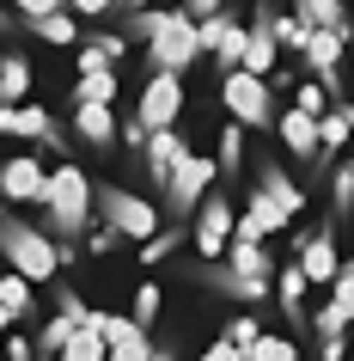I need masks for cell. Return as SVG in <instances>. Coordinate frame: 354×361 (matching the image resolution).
<instances>
[{
	"instance_id": "cell-5",
	"label": "cell",
	"mask_w": 354,
	"mask_h": 361,
	"mask_svg": "<svg viewBox=\"0 0 354 361\" xmlns=\"http://www.w3.org/2000/svg\"><path fill=\"white\" fill-rule=\"evenodd\" d=\"M220 104L232 123H244V129H275V86L257 74H244V68H232V74H220Z\"/></svg>"
},
{
	"instance_id": "cell-48",
	"label": "cell",
	"mask_w": 354,
	"mask_h": 361,
	"mask_svg": "<svg viewBox=\"0 0 354 361\" xmlns=\"http://www.w3.org/2000/svg\"><path fill=\"white\" fill-rule=\"evenodd\" d=\"M202 361H244V355H239V349H232V343L220 337V343H208V349H202Z\"/></svg>"
},
{
	"instance_id": "cell-16",
	"label": "cell",
	"mask_w": 354,
	"mask_h": 361,
	"mask_svg": "<svg viewBox=\"0 0 354 361\" xmlns=\"http://www.w3.org/2000/svg\"><path fill=\"white\" fill-rule=\"evenodd\" d=\"M196 31H202L208 56H220V74H232V68L244 61V37H251V31H244L226 6H220V13H208V19H196Z\"/></svg>"
},
{
	"instance_id": "cell-21",
	"label": "cell",
	"mask_w": 354,
	"mask_h": 361,
	"mask_svg": "<svg viewBox=\"0 0 354 361\" xmlns=\"http://www.w3.org/2000/svg\"><path fill=\"white\" fill-rule=\"evenodd\" d=\"M220 264L244 269V276H275V251H269V239H226Z\"/></svg>"
},
{
	"instance_id": "cell-51",
	"label": "cell",
	"mask_w": 354,
	"mask_h": 361,
	"mask_svg": "<svg viewBox=\"0 0 354 361\" xmlns=\"http://www.w3.org/2000/svg\"><path fill=\"white\" fill-rule=\"evenodd\" d=\"M336 111L348 116V129H354V98H336Z\"/></svg>"
},
{
	"instance_id": "cell-2",
	"label": "cell",
	"mask_w": 354,
	"mask_h": 361,
	"mask_svg": "<svg viewBox=\"0 0 354 361\" xmlns=\"http://www.w3.org/2000/svg\"><path fill=\"white\" fill-rule=\"evenodd\" d=\"M92 221V178L74 166V159H61L49 171V190H43V233L56 239L61 264H74L80 257V233Z\"/></svg>"
},
{
	"instance_id": "cell-9",
	"label": "cell",
	"mask_w": 354,
	"mask_h": 361,
	"mask_svg": "<svg viewBox=\"0 0 354 361\" xmlns=\"http://www.w3.org/2000/svg\"><path fill=\"white\" fill-rule=\"evenodd\" d=\"M43 190H49V166H43L37 153H13V159L0 166V196H6V209H43Z\"/></svg>"
},
{
	"instance_id": "cell-30",
	"label": "cell",
	"mask_w": 354,
	"mask_h": 361,
	"mask_svg": "<svg viewBox=\"0 0 354 361\" xmlns=\"http://www.w3.org/2000/svg\"><path fill=\"white\" fill-rule=\"evenodd\" d=\"M177 245H184V221H171L153 239H141V264H165V257H177Z\"/></svg>"
},
{
	"instance_id": "cell-39",
	"label": "cell",
	"mask_w": 354,
	"mask_h": 361,
	"mask_svg": "<svg viewBox=\"0 0 354 361\" xmlns=\"http://www.w3.org/2000/svg\"><path fill=\"white\" fill-rule=\"evenodd\" d=\"M220 337H226V343H232V349L244 355V349H251V343L263 337V324L251 319V312H239V319H226V331H220Z\"/></svg>"
},
{
	"instance_id": "cell-36",
	"label": "cell",
	"mask_w": 354,
	"mask_h": 361,
	"mask_svg": "<svg viewBox=\"0 0 354 361\" xmlns=\"http://www.w3.org/2000/svg\"><path fill=\"white\" fill-rule=\"evenodd\" d=\"M74 324H80V319H68V312H56V319H49V324L37 331V355H61V343L74 337Z\"/></svg>"
},
{
	"instance_id": "cell-46",
	"label": "cell",
	"mask_w": 354,
	"mask_h": 361,
	"mask_svg": "<svg viewBox=\"0 0 354 361\" xmlns=\"http://www.w3.org/2000/svg\"><path fill=\"white\" fill-rule=\"evenodd\" d=\"M342 355H348V337H324L317 343V361H342Z\"/></svg>"
},
{
	"instance_id": "cell-17",
	"label": "cell",
	"mask_w": 354,
	"mask_h": 361,
	"mask_svg": "<svg viewBox=\"0 0 354 361\" xmlns=\"http://www.w3.org/2000/svg\"><path fill=\"white\" fill-rule=\"evenodd\" d=\"M305 294H312V282H305V269H299V257L293 264H281L275 269V306H281V319H287V331H305Z\"/></svg>"
},
{
	"instance_id": "cell-28",
	"label": "cell",
	"mask_w": 354,
	"mask_h": 361,
	"mask_svg": "<svg viewBox=\"0 0 354 361\" xmlns=\"http://www.w3.org/2000/svg\"><path fill=\"white\" fill-rule=\"evenodd\" d=\"M214 166H220L226 178H239V166H244V123H232V116H226V129H220V153H214Z\"/></svg>"
},
{
	"instance_id": "cell-44",
	"label": "cell",
	"mask_w": 354,
	"mask_h": 361,
	"mask_svg": "<svg viewBox=\"0 0 354 361\" xmlns=\"http://www.w3.org/2000/svg\"><path fill=\"white\" fill-rule=\"evenodd\" d=\"M0 349H6V361H37V343L31 337H0Z\"/></svg>"
},
{
	"instance_id": "cell-47",
	"label": "cell",
	"mask_w": 354,
	"mask_h": 361,
	"mask_svg": "<svg viewBox=\"0 0 354 361\" xmlns=\"http://www.w3.org/2000/svg\"><path fill=\"white\" fill-rule=\"evenodd\" d=\"M324 294H330V300H342V306H348V312H354V282H348V276H336V282L324 288Z\"/></svg>"
},
{
	"instance_id": "cell-6",
	"label": "cell",
	"mask_w": 354,
	"mask_h": 361,
	"mask_svg": "<svg viewBox=\"0 0 354 361\" xmlns=\"http://www.w3.org/2000/svg\"><path fill=\"white\" fill-rule=\"evenodd\" d=\"M189 282H202L214 288V294H226V300H239V306H263V300H275V276H244V269L220 264V257H202V264H184Z\"/></svg>"
},
{
	"instance_id": "cell-40",
	"label": "cell",
	"mask_w": 354,
	"mask_h": 361,
	"mask_svg": "<svg viewBox=\"0 0 354 361\" xmlns=\"http://www.w3.org/2000/svg\"><path fill=\"white\" fill-rule=\"evenodd\" d=\"M293 111H305V116H324V111H330V92H324L317 80H305V86L293 92Z\"/></svg>"
},
{
	"instance_id": "cell-38",
	"label": "cell",
	"mask_w": 354,
	"mask_h": 361,
	"mask_svg": "<svg viewBox=\"0 0 354 361\" xmlns=\"http://www.w3.org/2000/svg\"><path fill=\"white\" fill-rule=\"evenodd\" d=\"M305 37H312V25L299 19V13H275V43L281 49H305Z\"/></svg>"
},
{
	"instance_id": "cell-22",
	"label": "cell",
	"mask_w": 354,
	"mask_h": 361,
	"mask_svg": "<svg viewBox=\"0 0 354 361\" xmlns=\"http://www.w3.org/2000/svg\"><path fill=\"white\" fill-rule=\"evenodd\" d=\"M31 98V61L19 49H0V104H25Z\"/></svg>"
},
{
	"instance_id": "cell-20",
	"label": "cell",
	"mask_w": 354,
	"mask_h": 361,
	"mask_svg": "<svg viewBox=\"0 0 354 361\" xmlns=\"http://www.w3.org/2000/svg\"><path fill=\"white\" fill-rule=\"evenodd\" d=\"M257 190H263V196H275V202H281L287 214H299V209H305V190H299L293 178H287V166H275V153H269V159L257 166Z\"/></svg>"
},
{
	"instance_id": "cell-45",
	"label": "cell",
	"mask_w": 354,
	"mask_h": 361,
	"mask_svg": "<svg viewBox=\"0 0 354 361\" xmlns=\"http://www.w3.org/2000/svg\"><path fill=\"white\" fill-rule=\"evenodd\" d=\"M116 245H122V233H116V227H92V233H86V251H116Z\"/></svg>"
},
{
	"instance_id": "cell-29",
	"label": "cell",
	"mask_w": 354,
	"mask_h": 361,
	"mask_svg": "<svg viewBox=\"0 0 354 361\" xmlns=\"http://www.w3.org/2000/svg\"><path fill=\"white\" fill-rule=\"evenodd\" d=\"M116 98V68H104V74H80L74 80V104H110Z\"/></svg>"
},
{
	"instance_id": "cell-14",
	"label": "cell",
	"mask_w": 354,
	"mask_h": 361,
	"mask_svg": "<svg viewBox=\"0 0 354 361\" xmlns=\"http://www.w3.org/2000/svg\"><path fill=\"white\" fill-rule=\"evenodd\" d=\"M232 221H239V209H232V196H202V209H196V251L202 257H226V239H232Z\"/></svg>"
},
{
	"instance_id": "cell-15",
	"label": "cell",
	"mask_w": 354,
	"mask_h": 361,
	"mask_svg": "<svg viewBox=\"0 0 354 361\" xmlns=\"http://www.w3.org/2000/svg\"><path fill=\"white\" fill-rule=\"evenodd\" d=\"M299 269H305V282L312 288H330L336 269H342V257H336V221H324L317 233H299Z\"/></svg>"
},
{
	"instance_id": "cell-34",
	"label": "cell",
	"mask_w": 354,
	"mask_h": 361,
	"mask_svg": "<svg viewBox=\"0 0 354 361\" xmlns=\"http://www.w3.org/2000/svg\"><path fill=\"white\" fill-rule=\"evenodd\" d=\"M31 300H37V294H31V282H25L19 269H13V276H0V306H6L13 319H25V312H31Z\"/></svg>"
},
{
	"instance_id": "cell-27",
	"label": "cell",
	"mask_w": 354,
	"mask_h": 361,
	"mask_svg": "<svg viewBox=\"0 0 354 361\" xmlns=\"http://www.w3.org/2000/svg\"><path fill=\"white\" fill-rule=\"evenodd\" d=\"M244 214H251V221L263 227V239H275V233H287V227H293V214L281 209L275 196H263V190H251V202H244Z\"/></svg>"
},
{
	"instance_id": "cell-32",
	"label": "cell",
	"mask_w": 354,
	"mask_h": 361,
	"mask_svg": "<svg viewBox=\"0 0 354 361\" xmlns=\"http://www.w3.org/2000/svg\"><path fill=\"white\" fill-rule=\"evenodd\" d=\"M244 361H299V349H293V337H275V331H263V337L244 349Z\"/></svg>"
},
{
	"instance_id": "cell-11",
	"label": "cell",
	"mask_w": 354,
	"mask_h": 361,
	"mask_svg": "<svg viewBox=\"0 0 354 361\" xmlns=\"http://www.w3.org/2000/svg\"><path fill=\"white\" fill-rule=\"evenodd\" d=\"M275 135H281V147L293 153L299 166H312V171L330 166V153H324V135H317V116H305V111H275Z\"/></svg>"
},
{
	"instance_id": "cell-19",
	"label": "cell",
	"mask_w": 354,
	"mask_h": 361,
	"mask_svg": "<svg viewBox=\"0 0 354 361\" xmlns=\"http://www.w3.org/2000/svg\"><path fill=\"white\" fill-rule=\"evenodd\" d=\"M74 135L86 141V147L116 153V116H110V104H74Z\"/></svg>"
},
{
	"instance_id": "cell-53",
	"label": "cell",
	"mask_w": 354,
	"mask_h": 361,
	"mask_svg": "<svg viewBox=\"0 0 354 361\" xmlns=\"http://www.w3.org/2000/svg\"><path fill=\"white\" fill-rule=\"evenodd\" d=\"M6 331H13V312H6V306H0V337H6Z\"/></svg>"
},
{
	"instance_id": "cell-8",
	"label": "cell",
	"mask_w": 354,
	"mask_h": 361,
	"mask_svg": "<svg viewBox=\"0 0 354 361\" xmlns=\"http://www.w3.org/2000/svg\"><path fill=\"white\" fill-rule=\"evenodd\" d=\"M0 135H25V141H37V153H56V159H68V141H61L56 116L43 111V104H0Z\"/></svg>"
},
{
	"instance_id": "cell-54",
	"label": "cell",
	"mask_w": 354,
	"mask_h": 361,
	"mask_svg": "<svg viewBox=\"0 0 354 361\" xmlns=\"http://www.w3.org/2000/svg\"><path fill=\"white\" fill-rule=\"evenodd\" d=\"M336 276H348V282H354V257H348V264H342V269H336Z\"/></svg>"
},
{
	"instance_id": "cell-24",
	"label": "cell",
	"mask_w": 354,
	"mask_h": 361,
	"mask_svg": "<svg viewBox=\"0 0 354 361\" xmlns=\"http://www.w3.org/2000/svg\"><path fill=\"white\" fill-rule=\"evenodd\" d=\"M56 361H110V343H104V331H98V324H74V337L61 343Z\"/></svg>"
},
{
	"instance_id": "cell-35",
	"label": "cell",
	"mask_w": 354,
	"mask_h": 361,
	"mask_svg": "<svg viewBox=\"0 0 354 361\" xmlns=\"http://www.w3.org/2000/svg\"><path fill=\"white\" fill-rule=\"evenodd\" d=\"M317 135H324V153H330V159H336V147H348V116H342V111H336V104H330V111H324V116H317Z\"/></svg>"
},
{
	"instance_id": "cell-37",
	"label": "cell",
	"mask_w": 354,
	"mask_h": 361,
	"mask_svg": "<svg viewBox=\"0 0 354 361\" xmlns=\"http://www.w3.org/2000/svg\"><path fill=\"white\" fill-rule=\"evenodd\" d=\"M159 300H165V288H159V282H141V288H134L129 319H134V324H153V319H159Z\"/></svg>"
},
{
	"instance_id": "cell-41",
	"label": "cell",
	"mask_w": 354,
	"mask_h": 361,
	"mask_svg": "<svg viewBox=\"0 0 354 361\" xmlns=\"http://www.w3.org/2000/svg\"><path fill=\"white\" fill-rule=\"evenodd\" d=\"M49 300H56V312H68V319H80V324H86V312H92V306L80 300V288H49Z\"/></svg>"
},
{
	"instance_id": "cell-10",
	"label": "cell",
	"mask_w": 354,
	"mask_h": 361,
	"mask_svg": "<svg viewBox=\"0 0 354 361\" xmlns=\"http://www.w3.org/2000/svg\"><path fill=\"white\" fill-rule=\"evenodd\" d=\"M342 43H348V31H324V25H312V37H305V68H312L317 80H324V92L336 98H348V86H342Z\"/></svg>"
},
{
	"instance_id": "cell-3",
	"label": "cell",
	"mask_w": 354,
	"mask_h": 361,
	"mask_svg": "<svg viewBox=\"0 0 354 361\" xmlns=\"http://www.w3.org/2000/svg\"><path fill=\"white\" fill-rule=\"evenodd\" d=\"M0 257L19 269L31 288H43V282H56V269H61V251H56V239L43 227H31V221H19V214H6L0 221Z\"/></svg>"
},
{
	"instance_id": "cell-1",
	"label": "cell",
	"mask_w": 354,
	"mask_h": 361,
	"mask_svg": "<svg viewBox=\"0 0 354 361\" xmlns=\"http://www.w3.org/2000/svg\"><path fill=\"white\" fill-rule=\"evenodd\" d=\"M129 37L147 49L153 74H189L208 56L202 31H196V19H189L184 6H171V13H129Z\"/></svg>"
},
{
	"instance_id": "cell-49",
	"label": "cell",
	"mask_w": 354,
	"mask_h": 361,
	"mask_svg": "<svg viewBox=\"0 0 354 361\" xmlns=\"http://www.w3.org/2000/svg\"><path fill=\"white\" fill-rule=\"evenodd\" d=\"M177 6H184V13H189V19H208V13H220V6H226V0H177Z\"/></svg>"
},
{
	"instance_id": "cell-18",
	"label": "cell",
	"mask_w": 354,
	"mask_h": 361,
	"mask_svg": "<svg viewBox=\"0 0 354 361\" xmlns=\"http://www.w3.org/2000/svg\"><path fill=\"white\" fill-rule=\"evenodd\" d=\"M189 153V141H184V129H153L147 135V147H141V159H147V178L165 190V178H171V166Z\"/></svg>"
},
{
	"instance_id": "cell-31",
	"label": "cell",
	"mask_w": 354,
	"mask_h": 361,
	"mask_svg": "<svg viewBox=\"0 0 354 361\" xmlns=\"http://www.w3.org/2000/svg\"><path fill=\"white\" fill-rule=\"evenodd\" d=\"M348 324H354V312H348L342 300H330V294H324V306L312 312V331H317V337H348Z\"/></svg>"
},
{
	"instance_id": "cell-13",
	"label": "cell",
	"mask_w": 354,
	"mask_h": 361,
	"mask_svg": "<svg viewBox=\"0 0 354 361\" xmlns=\"http://www.w3.org/2000/svg\"><path fill=\"white\" fill-rule=\"evenodd\" d=\"M251 37H244V74H257V80H269L275 74V0H257L251 6V25H244Z\"/></svg>"
},
{
	"instance_id": "cell-55",
	"label": "cell",
	"mask_w": 354,
	"mask_h": 361,
	"mask_svg": "<svg viewBox=\"0 0 354 361\" xmlns=\"http://www.w3.org/2000/svg\"><path fill=\"white\" fill-rule=\"evenodd\" d=\"M129 6H134V0H116V13H129Z\"/></svg>"
},
{
	"instance_id": "cell-33",
	"label": "cell",
	"mask_w": 354,
	"mask_h": 361,
	"mask_svg": "<svg viewBox=\"0 0 354 361\" xmlns=\"http://www.w3.org/2000/svg\"><path fill=\"white\" fill-rule=\"evenodd\" d=\"M348 209H354V159L330 171V221H342Z\"/></svg>"
},
{
	"instance_id": "cell-50",
	"label": "cell",
	"mask_w": 354,
	"mask_h": 361,
	"mask_svg": "<svg viewBox=\"0 0 354 361\" xmlns=\"http://www.w3.org/2000/svg\"><path fill=\"white\" fill-rule=\"evenodd\" d=\"M19 25H25L19 13H0V31H19Z\"/></svg>"
},
{
	"instance_id": "cell-43",
	"label": "cell",
	"mask_w": 354,
	"mask_h": 361,
	"mask_svg": "<svg viewBox=\"0 0 354 361\" xmlns=\"http://www.w3.org/2000/svg\"><path fill=\"white\" fill-rule=\"evenodd\" d=\"M68 13L74 19H104V13H116V0H68Z\"/></svg>"
},
{
	"instance_id": "cell-42",
	"label": "cell",
	"mask_w": 354,
	"mask_h": 361,
	"mask_svg": "<svg viewBox=\"0 0 354 361\" xmlns=\"http://www.w3.org/2000/svg\"><path fill=\"white\" fill-rule=\"evenodd\" d=\"M19 19H43V13H68V0H13Z\"/></svg>"
},
{
	"instance_id": "cell-25",
	"label": "cell",
	"mask_w": 354,
	"mask_h": 361,
	"mask_svg": "<svg viewBox=\"0 0 354 361\" xmlns=\"http://www.w3.org/2000/svg\"><path fill=\"white\" fill-rule=\"evenodd\" d=\"M25 31H31V37H43V43H61V49H74V43H80V19H74V13H43V19H25Z\"/></svg>"
},
{
	"instance_id": "cell-23",
	"label": "cell",
	"mask_w": 354,
	"mask_h": 361,
	"mask_svg": "<svg viewBox=\"0 0 354 361\" xmlns=\"http://www.w3.org/2000/svg\"><path fill=\"white\" fill-rule=\"evenodd\" d=\"M129 56V37H86L80 43V74H104V68H116V61Z\"/></svg>"
},
{
	"instance_id": "cell-26",
	"label": "cell",
	"mask_w": 354,
	"mask_h": 361,
	"mask_svg": "<svg viewBox=\"0 0 354 361\" xmlns=\"http://www.w3.org/2000/svg\"><path fill=\"white\" fill-rule=\"evenodd\" d=\"M293 13H299L305 25H324V31H348V37H354L348 6H342V0H293Z\"/></svg>"
},
{
	"instance_id": "cell-56",
	"label": "cell",
	"mask_w": 354,
	"mask_h": 361,
	"mask_svg": "<svg viewBox=\"0 0 354 361\" xmlns=\"http://www.w3.org/2000/svg\"><path fill=\"white\" fill-rule=\"evenodd\" d=\"M0 221H6V196H0Z\"/></svg>"
},
{
	"instance_id": "cell-52",
	"label": "cell",
	"mask_w": 354,
	"mask_h": 361,
	"mask_svg": "<svg viewBox=\"0 0 354 361\" xmlns=\"http://www.w3.org/2000/svg\"><path fill=\"white\" fill-rule=\"evenodd\" d=\"M147 361H177V355H171L165 343H153V355H147Z\"/></svg>"
},
{
	"instance_id": "cell-4",
	"label": "cell",
	"mask_w": 354,
	"mask_h": 361,
	"mask_svg": "<svg viewBox=\"0 0 354 361\" xmlns=\"http://www.w3.org/2000/svg\"><path fill=\"white\" fill-rule=\"evenodd\" d=\"M92 209L104 214V227H116L129 245H141V239H153V233L165 227V221H159V209H153L147 196L122 190V184H92Z\"/></svg>"
},
{
	"instance_id": "cell-7",
	"label": "cell",
	"mask_w": 354,
	"mask_h": 361,
	"mask_svg": "<svg viewBox=\"0 0 354 361\" xmlns=\"http://www.w3.org/2000/svg\"><path fill=\"white\" fill-rule=\"evenodd\" d=\"M214 159H202V153H184L177 166H171V178H165V209H171V221H184V214H196L202 209V196L214 190Z\"/></svg>"
},
{
	"instance_id": "cell-12",
	"label": "cell",
	"mask_w": 354,
	"mask_h": 361,
	"mask_svg": "<svg viewBox=\"0 0 354 361\" xmlns=\"http://www.w3.org/2000/svg\"><path fill=\"white\" fill-rule=\"evenodd\" d=\"M177 111H184V74H153L147 86H141L134 116H141L147 129H177Z\"/></svg>"
}]
</instances>
